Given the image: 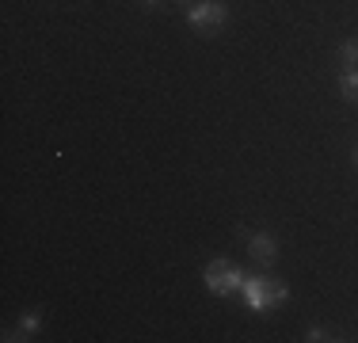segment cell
<instances>
[{"mask_svg":"<svg viewBox=\"0 0 358 343\" xmlns=\"http://www.w3.org/2000/svg\"><path fill=\"white\" fill-rule=\"evenodd\" d=\"M248 252H252L255 263L271 267V263H275V255H278V240L271 237V233H252L248 237Z\"/></svg>","mask_w":358,"mask_h":343,"instance_id":"3","label":"cell"},{"mask_svg":"<svg viewBox=\"0 0 358 343\" xmlns=\"http://www.w3.org/2000/svg\"><path fill=\"white\" fill-rule=\"evenodd\" d=\"M267 290H271V302H275V305H282L286 298H289V286H286L282 279H267Z\"/></svg>","mask_w":358,"mask_h":343,"instance_id":"6","label":"cell"},{"mask_svg":"<svg viewBox=\"0 0 358 343\" xmlns=\"http://www.w3.org/2000/svg\"><path fill=\"white\" fill-rule=\"evenodd\" d=\"M339 92H343L347 103H358V69H343V76H339Z\"/></svg>","mask_w":358,"mask_h":343,"instance_id":"4","label":"cell"},{"mask_svg":"<svg viewBox=\"0 0 358 343\" xmlns=\"http://www.w3.org/2000/svg\"><path fill=\"white\" fill-rule=\"evenodd\" d=\"M241 290H244V298H248L252 313H267V309H275V302H271V290H267V279H263V274H248Z\"/></svg>","mask_w":358,"mask_h":343,"instance_id":"2","label":"cell"},{"mask_svg":"<svg viewBox=\"0 0 358 343\" xmlns=\"http://www.w3.org/2000/svg\"><path fill=\"white\" fill-rule=\"evenodd\" d=\"M305 340H309V343H320V340H339V336H328L324 328H309V332H305Z\"/></svg>","mask_w":358,"mask_h":343,"instance_id":"9","label":"cell"},{"mask_svg":"<svg viewBox=\"0 0 358 343\" xmlns=\"http://www.w3.org/2000/svg\"><path fill=\"white\" fill-rule=\"evenodd\" d=\"M229 20V8L221 0H199V4L187 8V23L199 31H214V27H225Z\"/></svg>","mask_w":358,"mask_h":343,"instance_id":"1","label":"cell"},{"mask_svg":"<svg viewBox=\"0 0 358 343\" xmlns=\"http://www.w3.org/2000/svg\"><path fill=\"white\" fill-rule=\"evenodd\" d=\"M351 160H355V164H358V145H355V149H351Z\"/></svg>","mask_w":358,"mask_h":343,"instance_id":"10","label":"cell"},{"mask_svg":"<svg viewBox=\"0 0 358 343\" xmlns=\"http://www.w3.org/2000/svg\"><path fill=\"white\" fill-rule=\"evenodd\" d=\"M35 332H38V316H35V313L20 316V340H31Z\"/></svg>","mask_w":358,"mask_h":343,"instance_id":"7","label":"cell"},{"mask_svg":"<svg viewBox=\"0 0 358 343\" xmlns=\"http://www.w3.org/2000/svg\"><path fill=\"white\" fill-rule=\"evenodd\" d=\"M244 279H248V274H244L241 267H229V271H225V286H229V294H233V290H241V286H244Z\"/></svg>","mask_w":358,"mask_h":343,"instance_id":"8","label":"cell"},{"mask_svg":"<svg viewBox=\"0 0 358 343\" xmlns=\"http://www.w3.org/2000/svg\"><path fill=\"white\" fill-rule=\"evenodd\" d=\"M145 4H157V0H145Z\"/></svg>","mask_w":358,"mask_h":343,"instance_id":"11","label":"cell"},{"mask_svg":"<svg viewBox=\"0 0 358 343\" xmlns=\"http://www.w3.org/2000/svg\"><path fill=\"white\" fill-rule=\"evenodd\" d=\"M339 57H343L347 69H358V38H347L343 46H339Z\"/></svg>","mask_w":358,"mask_h":343,"instance_id":"5","label":"cell"}]
</instances>
